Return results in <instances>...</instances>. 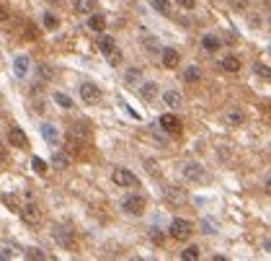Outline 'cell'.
Listing matches in <instances>:
<instances>
[{
	"instance_id": "b9f144b4",
	"label": "cell",
	"mask_w": 271,
	"mask_h": 261,
	"mask_svg": "<svg viewBox=\"0 0 271 261\" xmlns=\"http://www.w3.org/2000/svg\"><path fill=\"white\" fill-rule=\"evenodd\" d=\"M204 233H209V235H212V233H217V230H214V225H212L209 220H204Z\"/></svg>"
},
{
	"instance_id": "60d3db41",
	"label": "cell",
	"mask_w": 271,
	"mask_h": 261,
	"mask_svg": "<svg viewBox=\"0 0 271 261\" xmlns=\"http://www.w3.org/2000/svg\"><path fill=\"white\" fill-rule=\"evenodd\" d=\"M261 248H264L266 254H271V238H264V241H261Z\"/></svg>"
},
{
	"instance_id": "e0dca14e",
	"label": "cell",
	"mask_w": 271,
	"mask_h": 261,
	"mask_svg": "<svg viewBox=\"0 0 271 261\" xmlns=\"http://www.w3.org/2000/svg\"><path fill=\"white\" fill-rule=\"evenodd\" d=\"M13 73L18 78H24L29 73V57H26V54H18V57L13 60Z\"/></svg>"
},
{
	"instance_id": "7a4b0ae2",
	"label": "cell",
	"mask_w": 271,
	"mask_h": 261,
	"mask_svg": "<svg viewBox=\"0 0 271 261\" xmlns=\"http://www.w3.org/2000/svg\"><path fill=\"white\" fill-rule=\"evenodd\" d=\"M121 210L127 215H134V218H140V215L145 212V197L142 194H127L121 202Z\"/></svg>"
},
{
	"instance_id": "8fae6325",
	"label": "cell",
	"mask_w": 271,
	"mask_h": 261,
	"mask_svg": "<svg viewBox=\"0 0 271 261\" xmlns=\"http://www.w3.org/2000/svg\"><path fill=\"white\" fill-rule=\"evenodd\" d=\"M93 0H73V10H75V13L77 16H90V13H93Z\"/></svg>"
},
{
	"instance_id": "6da1fadb",
	"label": "cell",
	"mask_w": 271,
	"mask_h": 261,
	"mask_svg": "<svg viewBox=\"0 0 271 261\" xmlns=\"http://www.w3.org/2000/svg\"><path fill=\"white\" fill-rule=\"evenodd\" d=\"M191 233H194V225L184 218H173L171 220V228H168V235L173 238V241H189Z\"/></svg>"
},
{
	"instance_id": "603a6c76",
	"label": "cell",
	"mask_w": 271,
	"mask_h": 261,
	"mask_svg": "<svg viewBox=\"0 0 271 261\" xmlns=\"http://www.w3.org/2000/svg\"><path fill=\"white\" fill-rule=\"evenodd\" d=\"M222 70H225V73H238V70H240V60L232 57V54H230V57H225V60H222Z\"/></svg>"
},
{
	"instance_id": "9c48e42d",
	"label": "cell",
	"mask_w": 271,
	"mask_h": 261,
	"mask_svg": "<svg viewBox=\"0 0 271 261\" xmlns=\"http://www.w3.org/2000/svg\"><path fill=\"white\" fill-rule=\"evenodd\" d=\"M8 142H10V147H26L29 137H26V132L21 127H10L8 130Z\"/></svg>"
},
{
	"instance_id": "2e32d148",
	"label": "cell",
	"mask_w": 271,
	"mask_h": 261,
	"mask_svg": "<svg viewBox=\"0 0 271 261\" xmlns=\"http://www.w3.org/2000/svg\"><path fill=\"white\" fill-rule=\"evenodd\" d=\"M140 93H142V98H145V101H155V96H157V83L145 81V83L140 86Z\"/></svg>"
},
{
	"instance_id": "f1b7e54d",
	"label": "cell",
	"mask_w": 271,
	"mask_h": 261,
	"mask_svg": "<svg viewBox=\"0 0 271 261\" xmlns=\"http://www.w3.org/2000/svg\"><path fill=\"white\" fill-rule=\"evenodd\" d=\"M165 194H168V199H171V202H186V194L178 186H168Z\"/></svg>"
},
{
	"instance_id": "7dc6e473",
	"label": "cell",
	"mask_w": 271,
	"mask_h": 261,
	"mask_svg": "<svg viewBox=\"0 0 271 261\" xmlns=\"http://www.w3.org/2000/svg\"><path fill=\"white\" fill-rule=\"evenodd\" d=\"M269 24H271V18H269Z\"/></svg>"
},
{
	"instance_id": "30bf717a",
	"label": "cell",
	"mask_w": 271,
	"mask_h": 261,
	"mask_svg": "<svg viewBox=\"0 0 271 261\" xmlns=\"http://www.w3.org/2000/svg\"><path fill=\"white\" fill-rule=\"evenodd\" d=\"M39 130H41V137L47 140V142H49L52 147H54V145L60 142V132H57V127H54V124H47V122H44V124H41Z\"/></svg>"
},
{
	"instance_id": "277c9868",
	"label": "cell",
	"mask_w": 271,
	"mask_h": 261,
	"mask_svg": "<svg viewBox=\"0 0 271 261\" xmlns=\"http://www.w3.org/2000/svg\"><path fill=\"white\" fill-rule=\"evenodd\" d=\"M18 215H21V220H24L26 225H39V222H41V210H39L34 202H26L24 207H21Z\"/></svg>"
},
{
	"instance_id": "5bb4252c",
	"label": "cell",
	"mask_w": 271,
	"mask_h": 261,
	"mask_svg": "<svg viewBox=\"0 0 271 261\" xmlns=\"http://www.w3.org/2000/svg\"><path fill=\"white\" fill-rule=\"evenodd\" d=\"M176 65H178V52H176L173 47H165V49H163V67L173 70Z\"/></svg>"
},
{
	"instance_id": "ee69618b",
	"label": "cell",
	"mask_w": 271,
	"mask_h": 261,
	"mask_svg": "<svg viewBox=\"0 0 271 261\" xmlns=\"http://www.w3.org/2000/svg\"><path fill=\"white\" fill-rule=\"evenodd\" d=\"M261 24V16H251V26H258Z\"/></svg>"
},
{
	"instance_id": "44dd1931",
	"label": "cell",
	"mask_w": 271,
	"mask_h": 261,
	"mask_svg": "<svg viewBox=\"0 0 271 261\" xmlns=\"http://www.w3.org/2000/svg\"><path fill=\"white\" fill-rule=\"evenodd\" d=\"M163 101H165V106H171V109H176V106H181V101H184V98H181V93H178V90H165V93H163Z\"/></svg>"
},
{
	"instance_id": "5b68a950",
	"label": "cell",
	"mask_w": 271,
	"mask_h": 261,
	"mask_svg": "<svg viewBox=\"0 0 271 261\" xmlns=\"http://www.w3.org/2000/svg\"><path fill=\"white\" fill-rule=\"evenodd\" d=\"M111 178H114V184H116V186H121V189L137 186V176H134V174L129 171V168H116Z\"/></svg>"
},
{
	"instance_id": "74e56055",
	"label": "cell",
	"mask_w": 271,
	"mask_h": 261,
	"mask_svg": "<svg viewBox=\"0 0 271 261\" xmlns=\"http://www.w3.org/2000/svg\"><path fill=\"white\" fill-rule=\"evenodd\" d=\"M228 3H230L232 10H245L248 8V0H228Z\"/></svg>"
},
{
	"instance_id": "83f0119b",
	"label": "cell",
	"mask_w": 271,
	"mask_h": 261,
	"mask_svg": "<svg viewBox=\"0 0 271 261\" xmlns=\"http://www.w3.org/2000/svg\"><path fill=\"white\" fill-rule=\"evenodd\" d=\"M228 122H230V124H243V122H245V114H243L240 109L232 106V109H228Z\"/></svg>"
},
{
	"instance_id": "ffe728a7",
	"label": "cell",
	"mask_w": 271,
	"mask_h": 261,
	"mask_svg": "<svg viewBox=\"0 0 271 261\" xmlns=\"http://www.w3.org/2000/svg\"><path fill=\"white\" fill-rule=\"evenodd\" d=\"M153 10H157V13L165 16V18L173 16V8H171V3H168V0H153Z\"/></svg>"
},
{
	"instance_id": "4dcf8cb0",
	"label": "cell",
	"mask_w": 271,
	"mask_h": 261,
	"mask_svg": "<svg viewBox=\"0 0 271 261\" xmlns=\"http://www.w3.org/2000/svg\"><path fill=\"white\" fill-rule=\"evenodd\" d=\"M26 259H29V261H31V259H34V261H44V259H47V254H44L41 248H26Z\"/></svg>"
},
{
	"instance_id": "8992f818",
	"label": "cell",
	"mask_w": 271,
	"mask_h": 261,
	"mask_svg": "<svg viewBox=\"0 0 271 261\" xmlns=\"http://www.w3.org/2000/svg\"><path fill=\"white\" fill-rule=\"evenodd\" d=\"M157 124H160L163 132H168V134H178V132H181V122L176 119L173 111H165V114L157 119Z\"/></svg>"
},
{
	"instance_id": "d6a6232c",
	"label": "cell",
	"mask_w": 271,
	"mask_h": 261,
	"mask_svg": "<svg viewBox=\"0 0 271 261\" xmlns=\"http://www.w3.org/2000/svg\"><path fill=\"white\" fill-rule=\"evenodd\" d=\"M31 166H34V171H37V174H47V168H49V166L44 163L41 158H37V155L31 158Z\"/></svg>"
},
{
	"instance_id": "484cf974",
	"label": "cell",
	"mask_w": 271,
	"mask_h": 261,
	"mask_svg": "<svg viewBox=\"0 0 271 261\" xmlns=\"http://www.w3.org/2000/svg\"><path fill=\"white\" fill-rule=\"evenodd\" d=\"M145 52H150V54L160 52V54H163V47H160V42H157L155 37H148V39H145Z\"/></svg>"
},
{
	"instance_id": "52a82bcc",
	"label": "cell",
	"mask_w": 271,
	"mask_h": 261,
	"mask_svg": "<svg viewBox=\"0 0 271 261\" xmlns=\"http://www.w3.org/2000/svg\"><path fill=\"white\" fill-rule=\"evenodd\" d=\"M80 98L85 101V104H98L101 101V88L93 86V83H83L80 86Z\"/></svg>"
},
{
	"instance_id": "f546056e",
	"label": "cell",
	"mask_w": 271,
	"mask_h": 261,
	"mask_svg": "<svg viewBox=\"0 0 271 261\" xmlns=\"http://www.w3.org/2000/svg\"><path fill=\"white\" fill-rule=\"evenodd\" d=\"M253 73H256L258 78H264V81H271V67L264 65V62H256V65H253Z\"/></svg>"
},
{
	"instance_id": "7bdbcfd3",
	"label": "cell",
	"mask_w": 271,
	"mask_h": 261,
	"mask_svg": "<svg viewBox=\"0 0 271 261\" xmlns=\"http://www.w3.org/2000/svg\"><path fill=\"white\" fill-rule=\"evenodd\" d=\"M148 171H150V174H157V166H155L153 161H148Z\"/></svg>"
},
{
	"instance_id": "4fadbf2b",
	"label": "cell",
	"mask_w": 271,
	"mask_h": 261,
	"mask_svg": "<svg viewBox=\"0 0 271 261\" xmlns=\"http://www.w3.org/2000/svg\"><path fill=\"white\" fill-rule=\"evenodd\" d=\"M201 47L207 52H217L222 47V42H220V37H214V34H204V37H201Z\"/></svg>"
},
{
	"instance_id": "3957f363",
	"label": "cell",
	"mask_w": 271,
	"mask_h": 261,
	"mask_svg": "<svg viewBox=\"0 0 271 261\" xmlns=\"http://www.w3.org/2000/svg\"><path fill=\"white\" fill-rule=\"evenodd\" d=\"M184 178L191 181V184H201V181L207 178L204 166H201V163H194V161H189V163L184 166Z\"/></svg>"
},
{
	"instance_id": "cb8c5ba5",
	"label": "cell",
	"mask_w": 271,
	"mask_h": 261,
	"mask_svg": "<svg viewBox=\"0 0 271 261\" xmlns=\"http://www.w3.org/2000/svg\"><path fill=\"white\" fill-rule=\"evenodd\" d=\"M201 251H199V246H186L184 251H181V259L184 261H199Z\"/></svg>"
},
{
	"instance_id": "d590c367",
	"label": "cell",
	"mask_w": 271,
	"mask_h": 261,
	"mask_svg": "<svg viewBox=\"0 0 271 261\" xmlns=\"http://www.w3.org/2000/svg\"><path fill=\"white\" fill-rule=\"evenodd\" d=\"M106 57H109V65H121V52L119 49H114V52H111V54H106Z\"/></svg>"
},
{
	"instance_id": "e575fe53",
	"label": "cell",
	"mask_w": 271,
	"mask_h": 261,
	"mask_svg": "<svg viewBox=\"0 0 271 261\" xmlns=\"http://www.w3.org/2000/svg\"><path fill=\"white\" fill-rule=\"evenodd\" d=\"M39 73H41V78L44 81H52V75H54V70L47 65V62H39Z\"/></svg>"
},
{
	"instance_id": "d6986e66",
	"label": "cell",
	"mask_w": 271,
	"mask_h": 261,
	"mask_svg": "<svg viewBox=\"0 0 271 261\" xmlns=\"http://www.w3.org/2000/svg\"><path fill=\"white\" fill-rule=\"evenodd\" d=\"M67 134H73V137L83 140V142H88V137H90V132L85 130V124H70V130H67Z\"/></svg>"
},
{
	"instance_id": "bcb514c9",
	"label": "cell",
	"mask_w": 271,
	"mask_h": 261,
	"mask_svg": "<svg viewBox=\"0 0 271 261\" xmlns=\"http://www.w3.org/2000/svg\"><path fill=\"white\" fill-rule=\"evenodd\" d=\"M261 3H264V5H271V0H261Z\"/></svg>"
},
{
	"instance_id": "f6af8a7d",
	"label": "cell",
	"mask_w": 271,
	"mask_h": 261,
	"mask_svg": "<svg viewBox=\"0 0 271 261\" xmlns=\"http://www.w3.org/2000/svg\"><path fill=\"white\" fill-rule=\"evenodd\" d=\"M264 189H266V194H271V176L266 178V186H264Z\"/></svg>"
},
{
	"instance_id": "f35d334b",
	"label": "cell",
	"mask_w": 271,
	"mask_h": 261,
	"mask_svg": "<svg viewBox=\"0 0 271 261\" xmlns=\"http://www.w3.org/2000/svg\"><path fill=\"white\" fill-rule=\"evenodd\" d=\"M176 3H178L181 8H186V10H191V8L196 5V0H176Z\"/></svg>"
},
{
	"instance_id": "7402d4cb",
	"label": "cell",
	"mask_w": 271,
	"mask_h": 261,
	"mask_svg": "<svg viewBox=\"0 0 271 261\" xmlns=\"http://www.w3.org/2000/svg\"><path fill=\"white\" fill-rule=\"evenodd\" d=\"M98 49L104 52V54H111V52L116 49V42H114V37H106V34H104V37L98 39Z\"/></svg>"
},
{
	"instance_id": "8d00e7d4",
	"label": "cell",
	"mask_w": 271,
	"mask_h": 261,
	"mask_svg": "<svg viewBox=\"0 0 271 261\" xmlns=\"http://www.w3.org/2000/svg\"><path fill=\"white\" fill-rule=\"evenodd\" d=\"M150 241H155V243H163V233H160V228H150Z\"/></svg>"
},
{
	"instance_id": "d4e9b609",
	"label": "cell",
	"mask_w": 271,
	"mask_h": 261,
	"mask_svg": "<svg viewBox=\"0 0 271 261\" xmlns=\"http://www.w3.org/2000/svg\"><path fill=\"white\" fill-rule=\"evenodd\" d=\"M52 101H54L57 106H62V109H73V98L65 96V93H60V90H54V93H52Z\"/></svg>"
},
{
	"instance_id": "ba28073f",
	"label": "cell",
	"mask_w": 271,
	"mask_h": 261,
	"mask_svg": "<svg viewBox=\"0 0 271 261\" xmlns=\"http://www.w3.org/2000/svg\"><path fill=\"white\" fill-rule=\"evenodd\" d=\"M52 238L57 241L62 248H73V230L62 228V225H57V228H52Z\"/></svg>"
},
{
	"instance_id": "9a60e30c",
	"label": "cell",
	"mask_w": 271,
	"mask_h": 261,
	"mask_svg": "<svg viewBox=\"0 0 271 261\" xmlns=\"http://www.w3.org/2000/svg\"><path fill=\"white\" fill-rule=\"evenodd\" d=\"M88 29L90 31H96V34H101L106 29V18L101 16V13H90V18H88Z\"/></svg>"
},
{
	"instance_id": "ac0fdd59",
	"label": "cell",
	"mask_w": 271,
	"mask_h": 261,
	"mask_svg": "<svg viewBox=\"0 0 271 261\" xmlns=\"http://www.w3.org/2000/svg\"><path fill=\"white\" fill-rule=\"evenodd\" d=\"M124 81L132 83V86H142V83H145V81H142V70H140V67H129V70L124 73Z\"/></svg>"
},
{
	"instance_id": "c3c4849f",
	"label": "cell",
	"mask_w": 271,
	"mask_h": 261,
	"mask_svg": "<svg viewBox=\"0 0 271 261\" xmlns=\"http://www.w3.org/2000/svg\"><path fill=\"white\" fill-rule=\"evenodd\" d=\"M269 52H271V47H269Z\"/></svg>"
},
{
	"instance_id": "1f68e13d",
	"label": "cell",
	"mask_w": 271,
	"mask_h": 261,
	"mask_svg": "<svg viewBox=\"0 0 271 261\" xmlns=\"http://www.w3.org/2000/svg\"><path fill=\"white\" fill-rule=\"evenodd\" d=\"M184 78H186V83H196V81H199V70H196V65H191V67H186V73H184Z\"/></svg>"
},
{
	"instance_id": "ab89813d",
	"label": "cell",
	"mask_w": 271,
	"mask_h": 261,
	"mask_svg": "<svg viewBox=\"0 0 271 261\" xmlns=\"http://www.w3.org/2000/svg\"><path fill=\"white\" fill-rule=\"evenodd\" d=\"M10 256H13V246L5 241V243H3V259H10Z\"/></svg>"
},
{
	"instance_id": "7c38bea8",
	"label": "cell",
	"mask_w": 271,
	"mask_h": 261,
	"mask_svg": "<svg viewBox=\"0 0 271 261\" xmlns=\"http://www.w3.org/2000/svg\"><path fill=\"white\" fill-rule=\"evenodd\" d=\"M70 166V155H67L65 150H57L52 153V168H57V171H62V168Z\"/></svg>"
},
{
	"instance_id": "836d02e7",
	"label": "cell",
	"mask_w": 271,
	"mask_h": 261,
	"mask_svg": "<svg viewBox=\"0 0 271 261\" xmlns=\"http://www.w3.org/2000/svg\"><path fill=\"white\" fill-rule=\"evenodd\" d=\"M3 204H5L8 210H13V212H21V207L16 204V197L13 194H3Z\"/></svg>"
},
{
	"instance_id": "4316f807",
	"label": "cell",
	"mask_w": 271,
	"mask_h": 261,
	"mask_svg": "<svg viewBox=\"0 0 271 261\" xmlns=\"http://www.w3.org/2000/svg\"><path fill=\"white\" fill-rule=\"evenodd\" d=\"M44 29H47V31H57L60 29V18L54 13H44Z\"/></svg>"
}]
</instances>
